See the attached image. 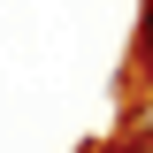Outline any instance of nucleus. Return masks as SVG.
Wrapping results in <instances>:
<instances>
[{
  "instance_id": "obj_2",
  "label": "nucleus",
  "mask_w": 153,
  "mask_h": 153,
  "mask_svg": "<svg viewBox=\"0 0 153 153\" xmlns=\"http://www.w3.org/2000/svg\"><path fill=\"white\" fill-rule=\"evenodd\" d=\"M138 61L153 69V0H146V16H138Z\"/></svg>"
},
{
  "instance_id": "obj_1",
  "label": "nucleus",
  "mask_w": 153,
  "mask_h": 153,
  "mask_svg": "<svg viewBox=\"0 0 153 153\" xmlns=\"http://www.w3.org/2000/svg\"><path fill=\"white\" fill-rule=\"evenodd\" d=\"M123 138H130V146H153V92H146V100L130 107V123H123Z\"/></svg>"
},
{
  "instance_id": "obj_3",
  "label": "nucleus",
  "mask_w": 153,
  "mask_h": 153,
  "mask_svg": "<svg viewBox=\"0 0 153 153\" xmlns=\"http://www.w3.org/2000/svg\"><path fill=\"white\" fill-rule=\"evenodd\" d=\"M107 153H153V146H130V138H115V146H107Z\"/></svg>"
}]
</instances>
